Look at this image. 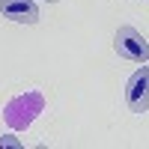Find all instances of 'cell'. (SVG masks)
<instances>
[{"label":"cell","instance_id":"obj_1","mask_svg":"<svg viewBox=\"0 0 149 149\" xmlns=\"http://www.w3.org/2000/svg\"><path fill=\"white\" fill-rule=\"evenodd\" d=\"M45 110V95L39 90H27V93H18L15 98H9V104L3 110V119L9 128L24 131L33 125V119Z\"/></svg>","mask_w":149,"mask_h":149},{"label":"cell","instance_id":"obj_2","mask_svg":"<svg viewBox=\"0 0 149 149\" xmlns=\"http://www.w3.org/2000/svg\"><path fill=\"white\" fill-rule=\"evenodd\" d=\"M113 51L128 63H149V45L134 27H119L113 36Z\"/></svg>","mask_w":149,"mask_h":149},{"label":"cell","instance_id":"obj_3","mask_svg":"<svg viewBox=\"0 0 149 149\" xmlns=\"http://www.w3.org/2000/svg\"><path fill=\"white\" fill-rule=\"evenodd\" d=\"M125 104H128L131 113H146V110H149V66H140L128 78Z\"/></svg>","mask_w":149,"mask_h":149},{"label":"cell","instance_id":"obj_4","mask_svg":"<svg viewBox=\"0 0 149 149\" xmlns=\"http://www.w3.org/2000/svg\"><path fill=\"white\" fill-rule=\"evenodd\" d=\"M0 15L15 24H36L39 21V6L33 0H0Z\"/></svg>","mask_w":149,"mask_h":149},{"label":"cell","instance_id":"obj_5","mask_svg":"<svg viewBox=\"0 0 149 149\" xmlns=\"http://www.w3.org/2000/svg\"><path fill=\"white\" fill-rule=\"evenodd\" d=\"M24 143L15 137V134H6V137H0V149H21Z\"/></svg>","mask_w":149,"mask_h":149},{"label":"cell","instance_id":"obj_6","mask_svg":"<svg viewBox=\"0 0 149 149\" xmlns=\"http://www.w3.org/2000/svg\"><path fill=\"white\" fill-rule=\"evenodd\" d=\"M45 3H57V0H45Z\"/></svg>","mask_w":149,"mask_h":149}]
</instances>
